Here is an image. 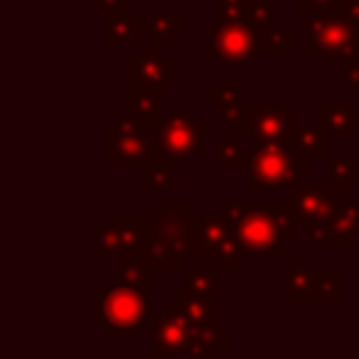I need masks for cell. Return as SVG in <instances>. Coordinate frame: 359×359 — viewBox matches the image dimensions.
Wrapping results in <instances>:
<instances>
[{
    "mask_svg": "<svg viewBox=\"0 0 359 359\" xmlns=\"http://www.w3.org/2000/svg\"><path fill=\"white\" fill-rule=\"evenodd\" d=\"M217 212L229 219L241 256L285 259V239L298 234V224L290 219L283 202H219Z\"/></svg>",
    "mask_w": 359,
    "mask_h": 359,
    "instance_id": "cell-1",
    "label": "cell"
},
{
    "mask_svg": "<svg viewBox=\"0 0 359 359\" xmlns=\"http://www.w3.org/2000/svg\"><path fill=\"white\" fill-rule=\"evenodd\" d=\"M150 226L143 256L153 271H182L187 261L195 264V215L192 202H153Z\"/></svg>",
    "mask_w": 359,
    "mask_h": 359,
    "instance_id": "cell-2",
    "label": "cell"
},
{
    "mask_svg": "<svg viewBox=\"0 0 359 359\" xmlns=\"http://www.w3.org/2000/svg\"><path fill=\"white\" fill-rule=\"evenodd\" d=\"M295 35H305V55L310 60L325 57L332 69L359 65V30L342 6L337 11L310 13L308 20L298 22Z\"/></svg>",
    "mask_w": 359,
    "mask_h": 359,
    "instance_id": "cell-3",
    "label": "cell"
},
{
    "mask_svg": "<svg viewBox=\"0 0 359 359\" xmlns=\"http://www.w3.org/2000/svg\"><path fill=\"white\" fill-rule=\"evenodd\" d=\"M207 123L197 121L182 101H172L168 116H160L150 130L153 153L150 158L160 160L170 170H180L185 160L207 158Z\"/></svg>",
    "mask_w": 359,
    "mask_h": 359,
    "instance_id": "cell-4",
    "label": "cell"
},
{
    "mask_svg": "<svg viewBox=\"0 0 359 359\" xmlns=\"http://www.w3.org/2000/svg\"><path fill=\"white\" fill-rule=\"evenodd\" d=\"M153 293L114 283L94 295V323L106 337H138L150 315Z\"/></svg>",
    "mask_w": 359,
    "mask_h": 359,
    "instance_id": "cell-5",
    "label": "cell"
},
{
    "mask_svg": "<svg viewBox=\"0 0 359 359\" xmlns=\"http://www.w3.org/2000/svg\"><path fill=\"white\" fill-rule=\"evenodd\" d=\"M207 47L205 55L217 67H229V69H239V67H251L256 57H261L264 50L266 32H259L254 27L244 25V22H224L217 20L205 27Z\"/></svg>",
    "mask_w": 359,
    "mask_h": 359,
    "instance_id": "cell-6",
    "label": "cell"
},
{
    "mask_svg": "<svg viewBox=\"0 0 359 359\" xmlns=\"http://www.w3.org/2000/svg\"><path fill=\"white\" fill-rule=\"evenodd\" d=\"M295 123L298 118L293 111L285 109L283 101H273V104L246 101L244 114L231 126L229 133L246 140L251 148H261V145L288 143V135L295 128Z\"/></svg>",
    "mask_w": 359,
    "mask_h": 359,
    "instance_id": "cell-7",
    "label": "cell"
},
{
    "mask_svg": "<svg viewBox=\"0 0 359 359\" xmlns=\"http://www.w3.org/2000/svg\"><path fill=\"white\" fill-rule=\"evenodd\" d=\"M251 192H276L293 180L308 177V160L300 158L288 143L251 148Z\"/></svg>",
    "mask_w": 359,
    "mask_h": 359,
    "instance_id": "cell-8",
    "label": "cell"
},
{
    "mask_svg": "<svg viewBox=\"0 0 359 359\" xmlns=\"http://www.w3.org/2000/svg\"><path fill=\"white\" fill-rule=\"evenodd\" d=\"M195 266H207L215 261L219 271H236L241 266V251L236 244L234 229L229 219L219 212L212 215H195Z\"/></svg>",
    "mask_w": 359,
    "mask_h": 359,
    "instance_id": "cell-9",
    "label": "cell"
},
{
    "mask_svg": "<svg viewBox=\"0 0 359 359\" xmlns=\"http://www.w3.org/2000/svg\"><path fill=\"white\" fill-rule=\"evenodd\" d=\"M283 207L290 215V219L298 226H305V231L320 226L327 215L332 212V207L339 202L342 192L332 185V182H323V180H308L298 177L290 185L283 187Z\"/></svg>",
    "mask_w": 359,
    "mask_h": 359,
    "instance_id": "cell-10",
    "label": "cell"
},
{
    "mask_svg": "<svg viewBox=\"0 0 359 359\" xmlns=\"http://www.w3.org/2000/svg\"><path fill=\"white\" fill-rule=\"evenodd\" d=\"M153 153L150 128L135 116H118L104 128V155L118 170H138Z\"/></svg>",
    "mask_w": 359,
    "mask_h": 359,
    "instance_id": "cell-11",
    "label": "cell"
},
{
    "mask_svg": "<svg viewBox=\"0 0 359 359\" xmlns=\"http://www.w3.org/2000/svg\"><path fill=\"white\" fill-rule=\"evenodd\" d=\"M150 215H106L94 226V256H130L140 254L148 236Z\"/></svg>",
    "mask_w": 359,
    "mask_h": 359,
    "instance_id": "cell-12",
    "label": "cell"
},
{
    "mask_svg": "<svg viewBox=\"0 0 359 359\" xmlns=\"http://www.w3.org/2000/svg\"><path fill=\"white\" fill-rule=\"evenodd\" d=\"M128 84L172 91L175 89L172 57L165 55L163 47L155 45V42L138 45V52L128 57Z\"/></svg>",
    "mask_w": 359,
    "mask_h": 359,
    "instance_id": "cell-13",
    "label": "cell"
},
{
    "mask_svg": "<svg viewBox=\"0 0 359 359\" xmlns=\"http://www.w3.org/2000/svg\"><path fill=\"white\" fill-rule=\"evenodd\" d=\"M359 239V202H337L327 219L320 226L308 231V241L320 246H332V249H349Z\"/></svg>",
    "mask_w": 359,
    "mask_h": 359,
    "instance_id": "cell-14",
    "label": "cell"
},
{
    "mask_svg": "<svg viewBox=\"0 0 359 359\" xmlns=\"http://www.w3.org/2000/svg\"><path fill=\"white\" fill-rule=\"evenodd\" d=\"M148 327L153 334V349L150 357H185L187 337H190V327L177 313H175L172 303H163L158 313L148 315Z\"/></svg>",
    "mask_w": 359,
    "mask_h": 359,
    "instance_id": "cell-15",
    "label": "cell"
},
{
    "mask_svg": "<svg viewBox=\"0 0 359 359\" xmlns=\"http://www.w3.org/2000/svg\"><path fill=\"white\" fill-rule=\"evenodd\" d=\"M170 303L190 330L219 323V300H217V295H195L187 293V290H175Z\"/></svg>",
    "mask_w": 359,
    "mask_h": 359,
    "instance_id": "cell-16",
    "label": "cell"
},
{
    "mask_svg": "<svg viewBox=\"0 0 359 359\" xmlns=\"http://www.w3.org/2000/svg\"><path fill=\"white\" fill-rule=\"evenodd\" d=\"M231 344V330L222 323L202 325V327H192L190 337H187L185 357L190 359H215L219 357L222 349Z\"/></svg>",
    "mask_w": 359,
    "mask_h": 359,
    "instance_id": "cell-17",
    "label": "cell"
},
{
    "mask_svg": "<svg viewBox=\"0 0 359 359\" xmlns=\"http://www.w3.org/2000/svg\"><path fill=\"white\" fill-rule=\"evenodd\" d=\"M318 126L327 130L330 138H349L359 126V111L352 101H320Z\"/></svg>",
    "mask_w": 359,
    "mask_h": 359,
    "instance_id": "cell-18",
    "label": "cell"
},
{
    "mask_svg": "<svg viewBox=\"0 0 359 359\" xmlns=\"http://www.w3.org/2000/svg\"><path fill=\"white\" fill-rule=\"evenodd\" d=\"M207 101H212L217 109V116H219L222 126H226V130L241 118L244 114V104L241 99V81L239 79H219L215 89L207 91Z\"/></svg>",
    "mask_w": 359,
    "mask_h": 359,
    "instance_id": "cell-19",
    "label": "cell"
},
{
    "mask_svg": "<svg viewBox=\"0 0 359 359\" xmlns=\"http://www.w3.org/2000/svg\"><path fill=\"white\" fill-rule=\"evenodd\" d=\"M285 303H315V271L308 259H285Z\"/></svg>",
    "mask_w": 359,
    "mask_h": 359,
    "instance_id": "cell-20",
    "label": "cell"
},
{
    "mask_svg": "<svg viewBox=\"0 0 359 359\" xmlns=\"http://www.w3.org/2000/svg\"><path fill=\"white\" fill-rule=\"evenodd\" d=\"M143 37H148V25L140 20V13L126 11L114 18H106V35H104L106 47H116V45L138 47Z\"/></svg>",
    "mask_w": 359,
    "mask_h": 359,
    "instance_id": "cell-21",
    "label": "cell"
},
{
    "mask_svg": "<svg viewBox=\"0 0 359 359\" xmlns=\"http://www.w3.org/2000/svg\"><path fill=\"white\" fill-rule=\"evenodd\" d=\"M288 145L305 160L330 158V135L318 123H295L288 135Z\"/></svg>",
    "mask_w": 359,
    "mask_h": 359,
    "instance_id": "cell-22",
    "label": "cell"
},
{
    "mask_svg": "<svg viewBox=\"0 0 359 359\" xmlns=\"http://www.w3.org/2000/svg\"><path fill=\"white\" fill-rule=\"evenodd\" d=\"M251 145L246 140L236 138L234 133H222L217 138L215 145V160L219 170H229V172H236V170H249L251 165Z\"/></svg>",
    "mask_w": 359,
    "mask_h": 359,
    "instance_id": "cell-23",
    "label": "cell"
},
{
    "mask_svg": "<svg viewBox=\"0 0 359 359\" xmlns=\"http://www.w3.org/2000/svg\"><path fill=\"white\" fill-rule=\"evenodd\" d=\"M163 94L160 89H148V86H135L128 84V114L140 118L150 130H153L155 121L160 118V104H163Z\"/></svg>",
    "mask_w": 359,
    "mask_h": 359,
    "instance_id": "cell-24",
    "label": "cell"
},
{
    "mask_svg": "<svg viewBox=\"0 0 359 359\" xmlns=\"http://www.w3.org/2000/svg\"><path fill=\"white\" fill-rule=\"evenodd\" d=\"M148 37L160 47H170L175 37L185 32V15L180 11H155L148 18Z\"/></svg>",
    "mask_w": 359,
    "mask_h": 359,
    "instance_id": "cell-25",
    "label": "cell"
},
{
    "mask_svg": "<svg viewBox=\"0 0 359 359\" xmlns=\"http://www.w3.org/2000/svg\"><path fill=\"white\" fill-rule=\"evenodd\" d=\"M150 273H153V269H150L148 261L140 254L116 256V283L153 293V288H150Z\"/></svg>",
    "mask_w": 359,
    "mask_h": 359,
    "instance_id": "cell-26",
    "label": "cell"
},
{
    "mask_svg": "<svg viewBox=\"0 0 359 359\" xmlns=\"http://www.w3.org/2000/svg\"><path fill=\"white\" fill-rule=\"evenodd\" d=\"M138 190L140 192H172L175 190V177L168 165H163L160 160L148 158L138 168Z\"/></svg>",
    "mask_w": 359,
    "mask_h": 359,
    "instance_id": "cell-27",
    "label": "cell"
},
{
    "mask_svg": "<svg viewBox=\"0 0 359 359\" xmlns=\"http://www.w3.org/2000/svg\"><path fill=\"white\" fill-rule=\"evenodd\" d=\"M330 163V182L339 192H349L354 182H359V158H327Z\"/></svg>",
    "mask_w": 359,
    "mask_h": 359,
    "instance_id": "cell-28",
    "label": "cell"
},
{
    "mask_svg": "<svg viewBox=\"0 0 359 359\" xmlns=\"http://www.w3.org/2000/svg\"><path fill=\"white\" fill-rule=\"evenodd\" d=\"M185 276V290L195 295H217V278L219 269L210 266H195V269H182Z\"/></svg>",
    "mask_w": 359,
    "mask_h": 359,
    "instance_id": "cell-29",
    "label": "cell"
},
{
    "mask_svg": "<svg viewBox=\"0 0 359 359\" xmlns=\"http://www.w3.org/2000/svg\"><path fill=\"white\" fill-rule=\"evenodd\" d=\"M339 280H342V273L337 269L315 271V303H342Z\"/></svg>",
    "mask_w": 359,
    "mask_h": 359,
    "instance_id": "cell-30",
    "label": "cell"
},
{
    "mask_svg": "<svg viewBox=\"0 0 359 359\" xmlns=\"http://www.w3.org/2000/svg\"><path fill=\"white\" fill-rule=\"evenodd\" d=\"M298 45V35H290V32L280 30V27H269L266 32V40H264V50L261 55L264 57H283L285 50Z\"/></svg>",
    "mask_w": 359,
    "mask_h": 359,
    "instance_id": "cell-31",
    "label": "cell"
},
{
    "mask_svg": "<svg viewBox=\"0 0 359 359\" xmlns=\"http://www.w3.org/2000/svg\"><path fill=\"white\" fill-rule=\"evenodd\" d=\"M246 3H249V0H217L219 20L241 22V15H244V11H246Z\"/></svg>",
    "mask_w": 359,
    "mask_h": 359,
    "instance_id": "cell-32",
    "label": "cell"
},
{
    "mask_svg": "<svg viewBox=\"0 0 359 359\" xmlns=\"http://www.w3.org/2000/svg\"><path fill=\"white\" fill-rule=\"evenodd\" d=\"M339 6H342V0H295V13L310 15V13L337 11Z\"/></svg>",
    "mask_w": 359,
    "mask_h": 359,
    "instance_id": "cell-33",
    "label": "cell"
},
{
    "mask_svg": "<svg viewBox=\"0 0 359 359\" xmlns=\"http://www.w3.org/2000/svg\"><path fill=\"white\" fill-rule=\"evenodd\" d=\"M94 11L99 15H104L106 20V18H114L118 13L128 11V0H94Z\"/></svg>",
    "mask_w": 359,
    "mask_h": 359,
    "instance_id": "cell-34",
    "label": "cell"
},
{
    "mask_svg": "<svg viewBox=\"0 0 359 359\" xmlns=\"http://www.w3.org/2000/svg\"><path fill=\"white\" fill-rule=\"evenodd\" d=\"M339 89H342V91L359 89V65H357V67H347V69H342V79H339Z\"/></svg>",
    "mask_w": 359,
    "mask_h": 359,
    "instance_id": "cell-35",
    "label": "cell"
},
{
    "mask_svg": "<svg viewBox=\"0 0 359 359\" xmlns=\"http://www.w3.org/2000/svg\"><path fill=\"white\" fill-rule=\"evenodd\" d=\"M342 8L349 13V18H352L354 25H357V30H359V0H344Z\"/></svg>",
    "mask_w": 359,
    "mask_h": 359,
    "instance_id": "cell-36",
    "label": "cell"
},
{
    "mask_svg": "<svg viewBox=\"0 0 359 359\" xmlns=\"http://www.w3.org/2000/svg\"><path fill=\"white\" fill-rule=\"evenodd\" d=\"M276 3H280V0H276Z\"/></svg>",
    "mask_w": 359,
    "mask_h": 359,
    "instance_id": "cell-37",
    "label": "cell"
}]
</instances>
